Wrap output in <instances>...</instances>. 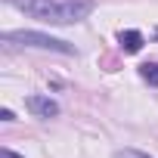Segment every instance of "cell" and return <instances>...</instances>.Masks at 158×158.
Returning <instances> with one entry per match:
<instances>
[{"mask_svg":"<svg viewBox=\"0 0 158 158\" xmlns=\"http://www.w3.org/2000/svg\"><path fill=\"white\" fill-rule=\"evenodd\" d=\"M155 34H158V31H155Z\"/></svg>","mask_w":158,"mask_h":158,"instance_id":"obj_8","label":"cell"},{"mask_svg":"<svg viewBox=\"0 0 158 158\" xmlns=\"http://www.w3.org/2000/svg\"><path fill=\"white\" fill-rule=\"evenodd\" d=\"M6 3L47 25H74L96 10L93 0H6Z\"/></svg>","mask_w":158,"mask_h":158,"instance_id":"obj_1","label":"cell"},{"mask_svg":"<svg viewBox=\"0 0 158 158\" xmlns=\"http://www.w3.org/2000/svg\"><path fill=\"white\" fill-rule=\"evenodd\" d=\"M112 158H152V155H146V152H139V149H118Z\"/></svg>","mask_w":158,"mask_h":158,"instance_id":"obj_6","label":"cell"},{"mask_svg":"<svg viewBox=\"0 0 158 158\" xmlns=\"http://www.w3.org/2000/svg\"><path fill=\"white\" fill-rule=\"evenodd\" d=\"M25 109H28L34 118H56V115H59V102L50 99V96H37V93L25 99Z\"/></svg>","mask_w":158,"mask_h":158,"instance_id":"obj_3","label":"cell"},{"mask_svg":"<svg viewBox=\"0 0 158 158\" xmlns=\"http://www.w3.org/2000/svg\"><path fill=\"white\" fill-rule=\"evenodd\" d=\"M0 158H22L19 152H13V149H3V152H0Z\"/></svg>","mask_w":158,"mask_h":158,"instance_id":"obj_7","label":"cell"},{"mask_svg":"<svg viewBox=\"0 0 158 158\" xmlns=\"http://www.w3.org/2000/svg\"><path fill=\"white\" fill-rule=\"evenodd\" d=\"M118 44H121L124 53H139V50H143V34L133 31V28H130V31H121V34H118Z\"/></svg>","mask_w":158,"mask_h":158,"instance_id":"obj_4","label":"cell"},{"mask_svg":"<svg viewBox=\"0 0 158 158\" xmlns=\"http://www.w3.org/2000/svg\"><path fill=\"white\" fill-rule=\"evenodd\" d=\"M3 44L10 47H31V50H47V53H65L71 56L74 47L68 40H59L53 34H44V31H31V28H22V31H6L3 34Z\"/></svg>","mask_w":158,"mask_h":158,"instance_id":"obj_2","label":"cell"},{"mask_svg":"<svg viewBox=\"0 0 158 158\" xmlns=\"http://www.w3.org/2000/svg\"><path fill=\"white\" fill-rule=\"evenodd\" d=\"M139 74L146 77V81H149L152 87H158V62H152V65H143V68H139Z\"/></svg>","mask_w":158,"mask_h":158,"instance_id":"obj_5","label":"cell"}]
</instances>
